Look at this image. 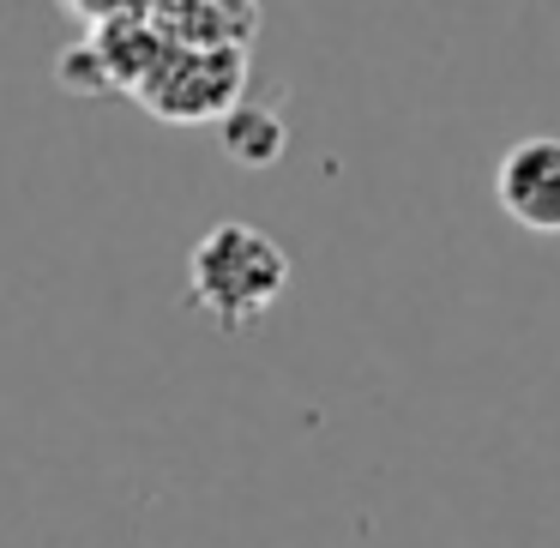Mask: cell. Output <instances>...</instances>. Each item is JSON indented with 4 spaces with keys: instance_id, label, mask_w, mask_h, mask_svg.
Returning <instances> with one entry per match:
<instances>
[{
    "instance_id": "cell-1",
    "label": "cell",
    "mask_w": 560,
    "mask_h": 548,
    "mask_svg": "<svg viewBox=\"0 0 560 548\" xmlns=\"http://www.w3.org/2000/svg\"><path fill=\"white\" fill-rule=\"evenodd\" d=\"M283 290H290V254L259 223H211L187 254V302L223 331L266 319Z\"/></svg>"
},
{
    "instance_id": "cell-2",
    "label": "cell",
    "mask_w": 560,
    "mask_h": 548,
    "mask_svg": "<svg viewBox=\"0 0 560 548\" xmlns=\"http://www.w3.org/2000/svg\"><path fill=\"white\" fill-rule=\"evenodd\" d=\"M139 103L175 127L223 121L247 103V49H170L158 79L139 91Z\"/></svg>"
},
{
    "instance_id": "cell-3",
    "label": "cell",
    "mask_w": 560,
    "mask_h": 548,
    "mask_svg": "<svg viewBox=\"0 0 560 548\" xmlns=\"http://www.w3.org/2000/svg\"><path fill=\"white\" fill-rule=\"evenodd\" d=\"M494 206L518 230L560 235V139L530 133L494 163Z\"/></svg>"
},
{
    "instance_id": "cell-6",
    "label": "cell",
    "mask_w": 560,
    "mask_h": 548,
    "mask_svg": "<svg viewBox=\"0 0 560 548\" xmlns=\"http://www.w3.org/2000/svg\"><path fill=\"white\" fill-rule=\"evenodd\" d=\"M55 79H61L67 91H79V97H115L109 67H103V55L91 49V43H73V49L61 55V67H55Z\"/></svg>"
},
{
    "instance_id": "cell-5",
    "label": "cell",
    "mask_w": 560,
    "mask_h": 548,
    "mask_svg": "<svg viewBox=\"0 0 560 548\" xmlns=\"http://www.w3.org/2000/svg\"><path fill=\"white\" fill-rule=\"evenodd\" d=\"M218 145H223V158L242 163V170H271V163L290 151V127H283V115L271 109V103L247 97L242 109H230L218 121Z\"/></svg>"
},
{
    "instance_id": "cell-4",
    "label": "cell",
    "mask_w": 560,
    "mask_h": 548,
    "mask_svg": "<svg viewBox=\"0 0 560 548\" xmlns=\"http://www.w3.org/2000/svg\"><path fill=\"white\" fill-rule=\"evenodd\" d=\"M151 19L175 49H247L259 37V7L247 0H158Z\"/></svg>"
}]
</instances>
